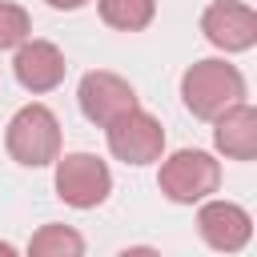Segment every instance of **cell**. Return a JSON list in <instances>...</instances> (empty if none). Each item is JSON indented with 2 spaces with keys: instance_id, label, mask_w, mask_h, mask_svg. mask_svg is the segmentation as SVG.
<instances>
[{
  "instance_id": "cell-1",
  "label": "cell",
  "mask_w": 257,
  "mask_h": 257,
  "mask_svg": "<svg viewBox=\"0 0 257 257\" xmlns=\"http://www.w3.org/2000/svg\"><path fill=\"white\" fill-rule=\"evenodd\" d=\"M181 100H185V108H189L193 116L213 120V116H221L229 104L245 100V76H241V68L229 64V60H217V56L197 60V64H189L185 76H181Z\"/></svg>"
},
{
  "instance_id": "cell-2",
  "label": "cell",
  "mask_w": 257,
  "mask_h": 257,
  "mask_svg": "<svg viewBox=\"0 0 257 257\" xmlns=\"http://www.w3.org/2000/svg\"><path fill=\"white\" fill-rule=\"evenodd\" d=\"M4 145H8V157L16 165H28V169L52 165L60 157V120H56V112L48 104H24L8 120Z\"/></svg>"
},
{
  "instance_id": "cell-3",
  "label": "cell",
  "mask_w": 257,
  "mask_h": 257,
  "mask_svg": "<svg viewBox=\"0 0 257 257\" xmlns=\"http://www.w3.org/2000/svg\"><path fill=\"white\" fill-rule=\"evenodd\" d=\"M157 185H161V193H165L173 205H197V201H205L209 193H217V185H221V165H217L209 153H201V149H177L173 157L161 161Z\"/></svg>"
},
{
  "instance_id": "cell-4",
  "label": "cell",
  "mask_w": 257,
  "mask_h": 257,
  "mask_svg": "<svg viewBox=\"0 0 257 257\" xmlns=\"http://www.w3.org/2000/svg\"><path fill=\"white\" fill-rule=\"evenodd\" d=\"M112 193V173L92 153H64L56 157V197L72 209H96Z\"/></svg>"
},
{
  "instance_id": "cell-5",
  "label": "cell",
  "mask_w": 257,
  "mask_h": 257,
  "mask_svg": "<svg viewBox=\"0 0 257 257\" xmlns=\"http://www.w3.org/2000/svg\"><path fill=\"white\" fill-rule=\"evenodd\" d=\"M104 137H108V153L124 165H153L165 153V128L141 104L116 116L112 124H104Z\"/></svg>"
},
{
  "instance_id": "cell-6",
  "label": "cell",
  "mask_w": 257,
  "mask_h": 257,
  "mask_svg": "<svg viewBox=\"0 0 257 257\" xmlns=\"http://www.w3.org/2000/svg\"><path fill=\"white\" fill-rule=\"evenodd\" d=\"M76 104L92 124L104 128L116 116H124L128 108H137V92H133V84L124 76H116L108 68H96V72H84V80L76 88Z\"/></svg>"
},
{
  "instance_id": "cell-7",
  "label": "cell",
  "mask_w": 257,
  "mask_h": 257,
  "mask_svg": "<svg viewBox=\"0 0 257 257\" xmlns=\"http://www.w3.org/2000/svg\"><path fill=\"white\" fill-rule=\"evenodd\" d=\"M201 32L221 52H245L257 44V12L241 0H213L201 12Z\"/></svg>"
},
{
  "instance_id": "cell-8",
  "label": "cell",
  "mask_w": 257,
  "mask_h": 257,
  "mask_svg": "<svg viewBox=\"0 0 257 257\" xmlns=\"http://www.w3.org/2000/svg\"><path fill=\"white\" fill-rule=\"evenodd\" d=\"M197 233L217 253H241L253 237V217L233 201H201L197 209Z\"/></svg>"
},
{
  "instance_id": "cell-9",
  "label": "cell",
  "mask_w": 257,
  "mask_h": 257,
  "mask_svg": "<svg viewBox=\"0 0 257 257\" xmlns=\"http://www.w3.org/2000/svg\"><path fill=\"white\" fill-rule=\"evenodd\" d=\"M64 52L52 44V40H24L12 56V72L20 80V88L28 92H52L60 80H64Z\"/></svg>"
},
{
  "instance_id": "cell-10",
  "label": "cell",
  "mask_w": 257,
  "mask_h": 257,
  "mask_svg": "<svg viewBox=\"0 0 257 257\" xmlns=\"http://www.w3.org/2000/svg\"><path fill=\"white\" fill-rule=\"evenodd\" d=\"M213 145L229 161H253L257 157V108L237 100L221 116H213Z\"/></svg>"
},
{
  "instance_id": "cell-11",
  "label": "cell",
  "mask_w": 257,
  "mask_h": 257,
  "mask_svg": "<svg viewBox=\"0 0 257 257\" xmlns=\"http://www.w3.org/2000/svg\"><path fill=\"white\" fill-rule=\"evenodd\" d=\"M28 257H84V237L72 225H40L28 237Z\"/></svg>"
},
{
  "instance_id": "cell-12",
  "label": "cell",
  "mask_w": 257,
  "mask_h": 257,
  "mask_svg": "<svg viewBox=\"0 0 257 257\" xmlns=\"http://www.w3.org/2000/svg\"><path fill=\"white\" fill-rule=\"evenodd\" d=\"M100 20L116 32H141L157 16V0H96Z\"/></svg>"
},
{
  "instance_id": "cell-13",
  "label": "cell",
  "mask_w": 257,
  "mask_h": 257,
  "mask_svg": "<svg viewBox=\"0 0 257 257\" xmlns=\"http://www.w3.org/2000/svg\"><path fill=\"white\" fill-rule=\"evenodd\" d=\"M28 36H32V16L20 4L0 0V52L4 48H20Z\"/></svg>"
},
{
  "instance_id": "cell-14",
  "label": "cell",
  "mask_w": 257,
  "mask_h": 257,
  "mask_svg": "<svg viewBox=\"0 0 257 257\" xmlns=\"http://www.w3.org/2000/svg\"><path fill=\"white\" fill-rule=\"evenodd\" d=\"M116 257H161L153 245H128V249H120Z\"/></svg>"
},
{
  "instance_id": "cell-15",
  "label": "cell",
  "mask_w": 257,
  "mask_h": 257,
  "mask_svg": "<svg viewBox=\"0 0 257 257\" xmlns=\"http://www.w3.org/2000/svg\"><path fill=\"white\" fill-rule=\"evenodd\" d=\"M48 8H60V12H76V8H84L88 0H44Z\"/></svg>"
},
{
  "instance_id": "cell-16",
  "label": "cell",
  "mask_w": 257,
  "mask_h": 257,
  "mask_svg": "<svg viewBox=\"0 0 257 257\" xmlns=\"http://www.w3.org/2000/svg\"><path fill=\"white\" fill-rule=\"evenodd\" d=\"M0 257H20V253H16V249H12L8 241H0Z\"/></svg>"
}]
</instances>
